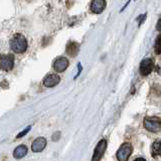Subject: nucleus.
<instances>
[{"instance_id":"obj_14","label":"nucleus","mask_w":161,"mask_h":161,"mask_svg":"<svg viewBox=\"0 0 161 161\" xmlns=\"http://www.w3.org/2000/svg\"><path fill=\"white\" fill-rule=\"evenodd\" d=\"M160 39L161 36L159 35L157 37V39H156V44H155V51L157 55H160L161 54V46H160Z\"/></svg>"},{"instance_id":"obj_8","label":"nucleus","mask_w":161,"mask_h":161,"mask_svg":"<svg viewBox=\"0 0 161 161\" xmlns=\"http://www.w3.org/2000/svg\"><path fill=\"white\" fill-rule=\"evenodd\" d=\"M106 7V0H93L91 3V11L95 14H100Z\"/></svg>"},{"instance_id":"obj_2","label":"nucleus","mask_w":161,"mask_h":161,"mask_svg":"<svg viewBox=\"0 0 161 161\" xmlns=\"http://www.w3.org/2000/svg\"><path fill=\"white\" fill-rule=\"evenodd\" d=\"M144 127L150 132H159L161 129V123L158 117H147L143 121Z\"/></svg>"},{"instance_id":"obj_9","label":"nucleus","mask_w":161,"mask_h":161,"mask_svg":"<svg viewBox=\"0 0 161 161\" xmlns=\"http://www.w3.org/2000/svg\"><path fill=\"white\" fill-rule=\"evenodd\" d=\"M60 80V78L56 74H50L49 75H46L44 80V85L47 88H53L56 86Z\"/></svg>"},{"instance_id":"obj_5","label":"nucleus","mask_w":161,"mask_h":161,"mask_svg":"<svg viewBox=\"0 0 161 161\" xmlns=\"http://www.w3.org/2000/svg\"><path fill=\"white\" fill-rule=\"evenodd\" d=\"M106 149H107V141L105 139H102L97 144L96 148H95L92 161H100L101 158L103 157L104 153H105Z\"/></svg>"},{"instance_id":"obj_13","label":"nucleus","mask_w":161,"mask_h":161,"mask_svg":"<svg viewBox=\"0 0 161 161\" xmlns=\"http://www.w3.org/2000/svg\"><path fill=\"white\" fill-rule=\"evenodd\" d=\"M161 151H160V141H156L154 142V144L152 146V155L153 156H158L160 155Z\"/></svg>"},{"instance_id":"obj_6","label":"nucleus","mask_w":161,"mask_h":161,"mask_svg":"<svg viewBox=\"0 0 161 161\" xmlns=\"http://www.w3.org/2000/svg\"><path fill=\"white\" fill-rule=\"evenodd\" d=\"M154 69V61L151 59H145L141 61L140 74L142 75H148Z\"/></svg>"},{"instance_id":"obj_17","label":"nucleus","mask_w":161,"mask_h":161,"mask_svg":"<svg viewBox=\"0 0 161 161\" xmlns=\"http://www.w3.org/2000/svg\"><path fill=\"white\" fill-rule=\"evenodd\" d=\"M160 22H161V21L159 20V21H158V25H157V28H158V30H160Z\"/></svg>"},{"instance_id":"obj_7","label":"nucleus","mask_w":161,"mask_h":161,"mask_svg":"<svg viewBox=\"0 0 161 161\" xmlns=\"http://www.w3.org/2000/svg\"><path fill=\"white\" fill-rule=\"evenodd\" d=\"M69 67V60L68 59H65V56H60V58L56 59L55 64H54V68L58 73H63Z\"/></svg>"},{"instance_id":"obj_12","label":"nucleus","mask_w":161,"mask_h":161,"mask_svg":"<svg viewBox=\"0 0 161 161\" xmlns=\"http://www.w3.org/2000/svg\"><path fill=\"white\" fill-rule=\"evenodd\" d=\"M79 49H80L79 44H77V42H75V41H72V42H70L67 46V54L70 56H75L79 53Z\"/></svg>"},{"instance_id":"obj_4","label":"nucleus","mask_w":161,"mask_h":161,"mask_svg":"<svg viewBox=\"0 0 161 161\" xmlns=\"http://www.w3.org/2000/svg\"><path fill=\"white\" fill-rule=\"evenodd\" d=\"M14 67V56L13 55H0V69L5 72L11 70Z\"/></svg>"},{"instance_id":"obj_10","label":"nucleus","mask_w":161,"mask_h":161,"mask_svg":"<svg viewBox=\"0 0 161 161\" xmlns=\"http://www.w3.org/2000/svg\"><path fill=\"white\" fill-rule=\"evenodd\" d=\"M46 146V140L44 137H39L34 141V143L31 145V150L34 152H41L42 150L44 149V147Z\"/></svg>"},{"instance_id":"obj_15","label":"nucleus","mask_w":161,"mask_h":161,"mask_svg":"<svg viewBox=\"0 0 161 161\" xmlns=\"http://www.w3.org/2000/svg\"><path fill=\"white\" fill-rule=\"evenodd\" d=\"M30 129H31V126H28V127L26 128V129H24L22 132H20V133L16 136V138H21V137H23L24 135H26V134L28 133V132H29Z\"/></svg>"},{"instance_id":"obj_11","label":"nucleus","mask_w":161,"mask_h":161,"mask_svg":"<svg viewBox=\"0 0 161 161\" xmlns=\"http://www.w3.org/2000/svg\"><path fill=\"white\" fill-rule=\"evenodd\" d=\"M26 153H27V147L25 145H20V146H18V147H16L15 149H14L13 156H14V158L20 159L22 157H24V156L26 155Z\"/></svg>"},{"instance_id":"obj_3","label":"nucleus","mask_w":161,"mask_h":161,"mask_svg":"<svg viewBox=\"0 0 161 161\" xmlns=\"http://www.w3.org/2000/svg\"><path fill=\"white\" fill-rule=\"evenodd\" d=\"M132 151H133L132 145L130 143H124L117 151V159L119 161H128L130 155L132 154Z\"/></svg>"},{"instance_id":"obj_16","label":"nucleus","mask_w":161,"mask_h":161,"mask_svg":"<svg viewBox=\"0 0 161 161\" xmlns=\"http://www.w3.org/2000/svg\"><path fill=\"white\" fill-rule=\"evenodd\" d=\"M134 161H147V160H145L144 158H137V159H135Z\"/></svg>"},{"instance_id":"obj_1","label":"nucleus","mask_w":161,"mask_h":161,"mask_svg":"<svg viewBox=\"0 0 161 161\" xmlns=\"http://www.w3.org/2000/svg\"><path fill=\"white\" fill-rule=\"evenodd\" d=\"M11 49L16 54H22L24 53L27 49V41L26 39L22 34H15L10 41Z\"/></svg>"}]
</instances>
